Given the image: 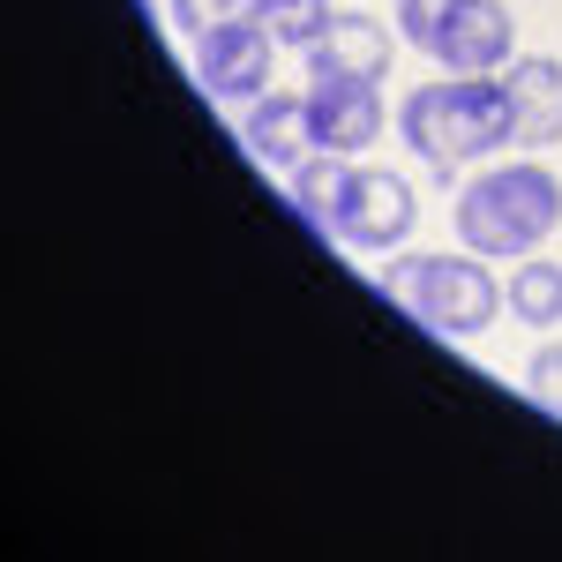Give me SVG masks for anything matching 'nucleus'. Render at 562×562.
Segmentation results:
<instances>
[{"label":"nucleus","instance_id":"f8f14e48","mask_svg":"<svg viewBox=\"0 0 562 562\" xmlns=\"http://www.w3.org/2000/svg\"><path fill=\"white\" fill-rule=\"evenodd\" d=\"M293 180V203H301L323 233L338 225V211H346V195H352V158H338V150H315L301 173H285Z\"/></svg>","mask_w":562,"mask_h":562},{"label":"nucleus","instance_id":"423d86ee","mask_svg":"<svg viewBox=\"0 0 562 562\" xmlns=\"http://www.w3.org/2000/svg\"><path fill=\"white\" fill-rule=\"evenodd\" d=\"M435 60H442L450 76H503V68L518 60V23H510V8H503V0H458L450 23H442V38H435Z\"/></svg>","mask_w":562,"mask_h":562},{"label":"nucleus","instance_id":"4468645a","mask_svg":"<svg viewBox=\"0 0 562 562\" xmlns=\"http://www.w3.org/2000/svg\"><path fill=\"white\" fill-rule=\"evenodd\" d=\"M166 8H173V31H180V38H211L217 23L256 15V0H166Z\"/></svg>","mask_w":562,"mask_h":562},{"label":"nucleus","instance_id":"f03ea898","mask_svg":"<svg viewBox=\"0 0 562 562\" xmlns=\"http://www.w3.org/2000/svg\"><path fill=\"white\" fill-rule=\"evenodd\" d=\"M458 248H473L487 262H518L540 256V240L562 225V180L532 158H510V166H487L458 188Z\"/></svg>","mask_w":562,"mask_h":562},{"label":"nucleus","instance_id":"0eeeda50","mask_svg":"<svg viewBox=\"0 0 562 562\" xmlns=\"http://www.w3.org/2000/svg\"><path fill=\"white\" fill-rule=\"evenodd\" d=\"M390 60H397V38H390L375 15H330V31L307 45V83H383Z\"/></svg>","mask_w":562,"mask_h":562},{"label":"nucleus","instance_id":"ddd939ff","mask_svg":"<svg viewBox=\"0 0 562 562\" xmlns=\"http://www.w3.org/2000/svg\"><path fill=\"white\" fill-rule=\"evenodd\" d=\"M256 15H262V31H270L278 45L307 53V45L330 31V15H338V8H330V0H256Z\"/></svg>","mask_w":562,"mask_h":562},{"label":"nucleus","instance_id":"6e6552de","mask_svg":"<svg viewBox=\"0 0 562 562\" xmlns=\"http://www.w3.org/2000/svg\"><path fill=\"white\" fill-rule=\"evenodd\" d=\"M240 143L256 150L270 173H301L307 158L323 150L315 143V113H307V90H262L240 121Z\"/></svg>","mask_w":562,"mask_h":562},{"label":"nucleus","instance_id":"f257e3e1","mask_svg":"<svg viewBox=\"0 0 562 562\" xmlns=\"http://www.w3.org/2000/svg\"><path fill=\"white\" fill-rule=\"evenodd\" d=\"M397 128H405V150L428 158L442 180L458 173L465 158H495L503 143H518L503 76H442V83L405 90Z\"/></svg>","mask_w":562,"mask_h":562},{"label":"nucleus","instance_id":"dca6fc26","mask_svg":"<svg viewBox=\"0 0 562 562\" xmlns=\"http://www.w3.org/2000/svg\"><path fill=\"white\" fill-rule=\"evenodd\" d=\"M525 397H532L540 413H555V420H562V338H548V346L532 352V368H525Z\"/></svg>","mask_w":562,"mask_h":562},{"label":"nucleus","instance_id":"9d476101","mask_svg":"<svg viewBox=\"0 0 562 562\" xmlns=\"http://www.w3.org/2000/svg\"><path fill=\"white\" fill-rule=\"evenodd\" d=\"M503 90H510L518 150H548V143H562V60H548V53H518V60L503 68Z\"/></svg>","mask_w":562,"mask_h":562},{"label":"nucleus","instance_id":"39448f33","mask_svg":"<svg viewBox=\"0 0 562 562\" xmlns=\"http://www.w3.org/2000/svg\"><path fill=\"white\" fill-rule=\"evenodd\" d=\"M270 68H278V38L262 31V15H233L211 38H195V83L217 105H256L270 90Z\"/></svg>","mask_w":562,"mask_h":562},{"label":"nucleus","instance_id":"2eb2a0df","mask_svg":"<svg viewBox=\"0 0 562 562\" xmlns=\"http://www.w3.org/2000/svg\"><path fill=\"white\" fill-rule=\"evenodd\" d=\"M450 8H458V0H397V38L420 45V53H435L442 23H450Z\"/></svg>","mask_w":562,"mask_h":562},{"label":"nucleus","instance_id":"1a4fd4ad","mask_svg":"<svg viewBox=\"0 0 562 562\" xmlns=\"http://www.w3.org/2000/svg\"><path fill=\"white\" fill-rule=\"evenodd\" d=\"M307 113H315V143L338 158H360L390 128L383 83H307Z\"/></svg>","mask_w":562,"mask_h":562},{"label":"nucleus","instance_id":"20e7f679","mask_svg":"<svg viewBox=\"0 0 562 562\" xmlns=\"http://www.w3.org/2000/svg\"><path fill=\"white\" fill-rule=\"evenodd\" d=\"M413 225H420L413 180L390 173V166H352V195L338 211V225H330V240H346L360 256H397L413 240Z\"/></svg>","mask_w":562,"mask_h":562},{"label":"nucleus","instance_id":"9b49d317","mask_svg":"<svg viewBox=\"0 0 562 562\" xmlns=\"http://www.w3.org/2000/svg\"><path fill=\"white\" fill-rule=\"evenodd\" d=\"M503 307L518 315L525 330H555L562 323V262L548 256H518L503 278Z\"/></svg>","mask_w":562,"mask_h":562},{"label":"nucleus","instance_id":"7ed1b4c3","mask_svg":"<svg viewBox=\"0 0 562 562\" xmlns=\"http://www.w3.org/2000/svg\"><path fill=\"white\" fill-rule=\"evenodd\" d=\"M383 285H390V301L405 315H420L435 338H487V323L503 315V278L473 248H458V256H397L383 270Z\"/></svg>","mask_w":562,"mask_h":562}]
</instances>
